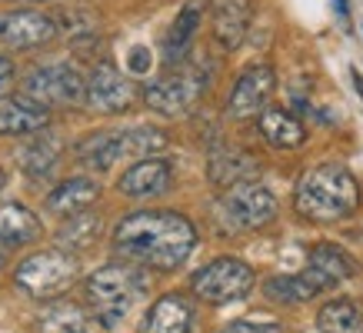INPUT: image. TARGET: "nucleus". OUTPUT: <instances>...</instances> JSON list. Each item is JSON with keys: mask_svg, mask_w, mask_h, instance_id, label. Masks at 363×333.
<instances>
[{"mask_svg": "<svg viewBox=\"0 0 363 333\" xmlns=\"http://www.w3.org/2000/svg\"><path fill=\"white\" fill-rule=\"evenodd\" d=\"M197 227L174 210H140L117 223L113 250L137 266L174 270L194 254Z\"/></svg>", "mask_w": 363, "mask_h": 333, "instance_id": "1", "label": "nucleus"}, {"mask_svg": "<svg viewBox=\"0 0 363 333\" xmlns=\"http://www.w3.org/2000/svg\"><path fill=\"white\" fill-rule=\"evenodd\" d=\"M294 207L303 220L337 223L360 207V184L343 164H317L297 180Z\"/></svg>", "mask_w": 363, "mask_h": 333, "instance_id": "2", "label": "nucleus"}, {"mask_svg": "<svg viewBox=\"0 0 363 333\" xmlns=\"http://www.w3.org/2000/svg\"><path fill=\"white\" fill-rule=\"evenodd\" d=\"M84 290H87V307L94 320H100L104 327H117L133 310V303L147 293V277L137 266L107 264L97 273H90Z\"/></svg>", "mask_w": 363, "mask_h": 333, "instance_id": "3", "label": "nucleus"}, {"mask_svg": "<svg viewBox=\"0 0 363 333\" xmlns=\"http://www.w3.org/2000/svg\"><path fill=\"white\" fill-rule=\"evenodd\" d=\"M167 147V133L157 127H121V130H100L90 133L87 140H80L77 157L87 166L97 170H111L121 160H143V157H154L157 150Z\"/></svg>", "mask_w": 363, "mask_h": 333, "instance_id": "4", "label": "nucleus"}, {"mask_svg": "<svg viewBox=\"0 0 363 333\" xmlns=\"http://www.w3.org/2000/svg\"><path fill=\"white\" fill-rule=\"evenodd\" d=\"M77 273L80 264L74 254H67V250H40V254H30L27 260L17 264L13 283L37 300H54L77 283Z\"/></svg>", "mask_w": 363, "mask_h": 333, "instance_id": "5", "label": "nucleus"}, {"mask_svg": "<svg viewBox=\"0 0 363 333\" xmlns=\"http://www.w3.org/2000/svg\"><path fill=\"white\" fill-rule=\"evenodd\" d=\"M277 217V197L264 184H237L227 187V193H220L217 200V220L223 230L230 233H247V230H260Z\"/></svg>", "mask_w": 363, "mask_h": 333, "instance_id": "6", "label": "nucleus"}, {"mask_svg": "<svg viewBox=\"0 0 363 333\" xmlns=\"http://www.w3.org/2000/svg\"><path fill=\"white\" fill-rule=\"evenodd\" d=\"M190 290L203 303H237L253 290V266L237 256H217L190 277Z\"/></svg>", "mask_w": 363, "mask_h": 333, "instance_id": "7", "label": "nucleus"}, {"mask_svg": "<svg viewBox=\"0 0 363 333\" xmlns=\"http://www.w3.org/2000/svg\"><path fill=\"white\" fill-rule=\"evenodd\" d=\"M203 87H207V77L200 74L197 67H170V74H164L160 80H154L150 87L143 90V103L154 113L180 117L200 100Z\"/></svg>", "mask_w": 363, "mask_h": 333, "instance_id": "8", "label": "nucleus"}, {"mask_svg": "<svg viewBox=\"0 0 363 333\" xmlns=\"http://www.w3.org/2000/svg\"><path fill=\"white\" fill-rule=\"evenodd\" d=\"M84 87H87V77L74 64L33 67L30 74L23 77V94L40 100L44 107H50V103H57V107H77V103H84Z\"/></svg>", "mask_w": 363, "mask_h": 333, "instance_id": "9", "label": "nucleus"}, {"mask_svg": "<svg viewBox=\"0 0 363 333\" xmlns=\"http://www.w3.org/2000/svg\"><path fill=\"white\" fill-rule=\"evenodd\" d=\"M57 33H60L57 21L40 11L0 13V47H7V50H37V47L57 40Z\"/></svg>", "mask_w": 363, "mask_h": 333, "instance_id": "10", "label": "nucleus"}, {"mask_svg": "<svg viewBox=\"0 0 363 333\" xmlns=\"http://www.w3.org/2000/svg\"><path fill=\"white\" fill-rule=\"evenodd\" d=\"M137 87L113 64H97L84 87V103L97 113H123L133 107Z\"/></svg>", "mask_w": 363, "mask_h": 333, "instance_id": "11", "label": "nucleus"}, {"mask_svg": "<svg viewBox=\"0 0 363 333\" xmlns=\"http://www.w3.org/2000/svg\"><path fill=\"white\" fill-rule=\"evenodd\" d=\"M274 87H277L274 67H267V64L247 67L240 77H237V84H233V90H230V100H227L230 117L243 120V117L260 113L264 111V103L270 100V94H274Z\"/></svg>", "mask_w": 363, "mask_h": 333, "instance_id": "12", "label": "nucleus"}, {"mask_svg": "<svg viewBox=\"0 0 363 333\" xmlns=\"http://www.w3.org/2000/svg\"><path fill=\"white\" fill-rule=\"evenodd\" d=\"M170 184H174V166L160 157H143V160H133V166H127V174L117 180V190L130 200H150L167 193Z\"/></svg>", "mask_w": 363, "mask_h": 333, "instance_id": "13", "label": "nucleus"}, {"mask_svg": "<svg viewBox=\"0 0 363 333\" xmlns=\"http://www.w3.org/2000/svg\"><path fill=\"white\" fill-rule=\"evenodd\" d=\"M200 21H203V4L200 0H187L180 13L174 17V23L167 27L164 40H160V54H164L167 67H180L187 60L190 47H194V37L200 30Z\"/></svg>", "mask_w": 363, "mask_h": 333, "instance_id": "14", "label": "nucleus"}, {"mask_svg": "<svg viewBox=\"0 0 363 333\" xmlns=\"http://www.w3.org/2000/svg\"><path fill=\"white\" fill-rule=\"evenodd\" d=\"M207 174L217 187H237V184H247L260 174V160L247 150L233 144H220L210 150V160H207Z\"/></svg>", "mask_w": 363, "mask_h": 333, "instance_id": "15", "label": "nucleus"}, {"mask_svg": "<svg viewBox=\"0 0 363 333\" xmlns=\"http://www.w3.org/2000/svg\"><path fill=\"white\" fill-rule=\"evenodd\" d=\"M50 123V111L40 100L27 94H11L0 100V133L4 137H21V133H37Z\"/></svg>", "mask_w": 363, "mask_h": 333, "instance_id": "16", "label": "nucleus"}, {"mask_svg": "<svg viewBox=\"0 0 363 333\" xmlns=\"http://www.w3.org/2000/svg\"><path fill=\"white\" fill-rule=\"evenodd\" d=\"M194 330V303L184 293H164L147 310L140 333H190Z\"/></svg>", "mask_w": 363, "mask_h": 333, "instance_id": "17", "label": "nucleus"}, {"mask_svg": "<svg viewBox=\"0 0 363 333\" xmlns=\"http://www.w3.org/2000/svg\"><path fill=\"white\" fill-rule=\"evenodd\" d=\"M247 30H250V4L247 0H213V37H217V44L227 47V50H237L247 40Z\"/></svg>", "mask_w": 363, "mask_h": 333, "instance_id": "18", "label": "nucleus"}, {"mask_svg": "<svg viewBox=\"0 0 363 333\" xmlns=\"http://www.w3.org/2000/svg\"><path fill=\"white\" fill-rule=\"evenodd\" d=\"M353 270H357L353 260L343 254L340 247H333V244H317L307 256V273L317 280L320 290L337 287V283H343V280H350Z\"/></svg>", "mask_w": 363, "mask_h": 333, "instance_id": "19", "label": "nucleus"}, {"mask_svg": "<svg viewBox=\"0 0 363 333\" xmlns=\"http://www.w3.org/2000/svg\"><path fill=\"white\" fill-rule=\"evenodd\" d=\"M40 240V220L37 213L21 207V203H0V244L23 247Z\"/></svg>", "mask_w": 363, "mask_h": 333, "instance_id": "20", "label": "nucleus"}, {"mask_svg": "<svg viewBox=\"0 0 363 333\" xmlns=\"http://www.w3.org/2000/svg\"><path fill=\"white\" fill-rule=\"evenodd\" d=\"M100 187H97V180H90V177H70L64 180L60 187H54V193L47 197V207L54 213H64V217H70V213H77V210H87L90 203L97 200Z\"/></svg>", "mask_w": 363, "mask_h": 333, "instance_id": "21", "label": "nucleus"}, {"mask_svg": "<svg viewBox=\"0 0 363 333\" xmlns=\"http://www.w3.org/2000/svg\"><path fill=\"white\" fill-rule=\"evenodd\" d=\"M260 133L270 147H284V150H294V147L303 144V123L294 117V113L280 111V107H270V111L260 113Z\"/></svg>", "mask_w": 363, "mask_h": 333, "instance_id": "22", "label": "nucleus"}, {"mask_svg": "<svg viewBox=\"0 0 363 333\" xmlns=\"http://www.w3.org/2000/svg\"><path fill=\"white\" fill-rule=\"evenodd\" d=\"M264 293H267V300H274V303H307V300H313L320 293V287H317V280L303 270V273L270 277L264 283Z\"/></svg>", "mask_w": 363, "mask_h": 333, "instance_id": "23", "label": "nucleus"}, {"mask_svg": "<svg viewBox=\"0 0 363 333\" xmlns=\"http://www.w3.org/2000/svg\"><path fill=\"white\" fill-rule=\"evenodd\" d=\"M317 327L323 333H363V310L353 300H330L317 313Z\"/></svg>", "mask_w": 363, "mask_h": 333, "instance_id": "24", "label": "nucleus"}, {"mask_svg": "<svg viewBox=\"0 0 363 333\" xmlns=\"http://www.w3.org/2000/svg\"><path fill=\"white\" fill-rule=\"evenodd\" d=\"M97 233H100V217L97 213L77 210V213H70V217L64 220V227L57 230V240H60V247L70 254V250H84V247H90L94 240H97Z\"/></svg>", "mask_w": 363, "mask_h": 333, "instance_id": "25", "label": "nucleus"}, {"mask_svg": "<svg viewBox=\"0 0 363 333\" xmlns=\"http://www.w3.org/2000/svg\"><path fill=\"white\" fill-rule=\"evenodd\" d=\"M57 160H60V147L54 137H37L21 150L23 174H30V177H47L57 166Z\"/></svg>", "mask_w": 363, "mask_h": 333, "instance_id": "26", "label": "nucleus"}, {"mask_svg": "<svg viewBox=\"0 0 363 333\" xmlns=\"http://www.w3.org/2000/svg\"><path fill=\"white\" fill-rule=\"evenodd\" d=\"M84 327V310L74 307V303H64L57 300L54 307L40 317V330H57V333H80Z\"/></svg>", "mask_w": 363, "mask_h": 333, "instance_id": "27", "label": "nucleus"}, {"mask_svg": "<svg viewBox=\"0 0 363 333\" xmlns=\"http://www.w3.org/2000/svg\"><path fill=\"white\" fill-rule=\"evenodd\" d=\"M223 333H284V327H277V323L237 320V323H230V327H223Z\"/></svg>", "mask_w": 363, "mask_h": 333, "instance_id": "28", "label": "nucleus"}, {"mask_svg": "<svg viewBox=\"0 0 363 333\" xmlns=\"http://www.w3.org/2000/svg\"><path fill=\"white\" fill-rule=\"evenodd\" d=\"M150 70V50L147 47H133L130 50V74H147Z\"/></svg>", "mask_w": 363, "mask_h": 333, "instance_id": "29", "label": "nucleus"}, {"mask_svg": "<svg viewBox=\"0 0 363 333\" xmlns=\"http://www.w3.org/2000/svg\"><path fill=\"white\" fill-rule=\"evenodd\" d=\"M11 77H13V64L0 54V87H7V84H11Z\"/></svg>", "mask_w": 363, "mask_h": 333, "instance_id": "30", "label": "nucleus"}, {"mask_svg": "<svg viewBox=\"0 0 363 333\" xmlns=\"http://www.w3.org/2000/svg\"><path fill=\"white\" fill-rule=\"evenodd\" d=\"M353 84H357V94H360V97H363V77H360V74H357V70H353Z\"/></svg>", "mask_w": 363, "mask_h": 333, "instance_id": "31", "label": "nucleus"}, {"mask_svg": "<svg viewBox=\"0 0 363 333\" xmlns=\"http://www.w3.org/2000/svg\"><path fill=\"white\" fill-rule=\"evenodd\" d=\"M4 264H7V247L0 244V266H4Z\"/></svg>", "mask_w": 363, "mask_h": 333, "instance_id": "32", "label": "nucleus"}, {"mask_svg": "<svg viewBox=\"0 0 363 333\" xmlns=\"http://www.w3.org/2000/svg\"><path fill=\"white\" fill-rule=\"evenodd\" d=\"M4 184H7V177H4V170H0V187H4Z\"/></svg>", "mask_w": 363, "mask_h": 333, "instance_id": "33", "label": "nucleus"}]
</instances>
